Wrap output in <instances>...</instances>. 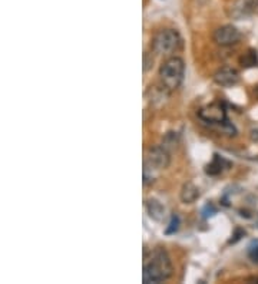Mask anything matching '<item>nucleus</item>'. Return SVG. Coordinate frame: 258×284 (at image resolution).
Wrapping results in <instances>:
<instances>
[{
    "instance_id": "obj_6",
    "label": "nucleus",
    "mask_w": 258,
    "mask_h": 284,
    "mask_svg": "<svg viewBox=\"0 0 258 284\" xmlns=\"http://www.w3.org/2000/svg\"><path fill=\"white\" fill-rule=\"evenodd\" d=\"M212 37H214V42H215L217 45L233 46L240 42L241 33H240V30H238L237 27H234L233 24H225V26L218 27V29L214 32Z\"/></svg>"
},
{
    "instance_id": "obj_1",
    "label": "nucleus",
    "mask_w": 258,
    "mask_h": 284,
    "mask_svg": "<svg viewBox=\"0 0 258 284\" xmlns=\"http://www.w3.org/2000/svg\"><path fill=\"white\" fill-rule=\"evenodd\" d=\"M172 274V263L168 253L162 247L153 249L149 254L145 253L143 257V283H162Z\"/></svg>"
},
{
    "instance_id": "obj_2",
    "label": "nucleus",
    "mask_w": 258,
    "mask_h": 284,
    "mask_svg": "<svg viewBox=\"0 0 258 284\" xmlns=\"http://www.w3.org/2000/svg\"><path fill=\"white\" fill-rule=\"evenodd\" d=\"M169 162L171 157L165 145H153L148 148L143 161V184L145 185L152 184L158 172L168 168Z\"/></svg>"
},
{
    "instance_id": "obj_3",
    "label": "nucleus",
    "mask_w": 258,
    "mask_h": 284,
    "mask_svg": "<svg viewBox=\"0 0 258 284\" xmlns=\"http://www.w3.org/2000/svg\"><path fill=\"white\" fill-rule=\"evenodd\" d=\"M159 76L168 89H176L181 86L185 76V62L178 56L168 57L159 68Z\"/></svg>"
},
{
    "instance_id": "obj_17",
    "label": "nucleus",
    "mask_w": 258,
    "mask_h": 284,
    "mask_svg": "<svg viewBox=\"0 0 258 284\" xmlns=\"http://www.w3.org/2000/svg\"><path fill=\"white\" fill-rule=\"evenodd\" d=\"M248 282H256V283H258V277H250Z\"/></svg>"
},
{
    "instance_id": "obj_16",
    "label": "nucleus",
    "mask_w": 258,
    "mask_h": 284,
    "mask_svg": "<svg viewBox=\"0 0 258 284\" xmlns=\"http://www.w3.org/2000/svg\"><path fill=\"white\" fill-rule=\"evenodd\" d=\"M143 63H145V66H143V70H148V69L151 68V65L153 63V59H148V53H145V56H143Z\"/></svg>"
},
{
    "instance_id": "obj_12",
    "label": "nucleus",
    "mask_w": 258,
    "mask_h": 284,
    "mask_svg": "<svg viewBox=\"0 0 258 284\" xmlns=\"http://www.w3.org/2000/svg\"><path fill=\"white\" fill-rule=\"evenodd\" d=\"M178 230H179V217L176 216V214H172L171 221H169V226L165 230V234H168V236L175 234Z\"/></svg>"
},
{
    "instance_id": "obj_5",
    "label": "nucleus",
    "mask_w": 258,
    "mask_h": 284,
    "mask_svg": "<svg viewBox=\"0 0 258 284\" xmlns=\"http://www.w3.org/2000/svg\"><path fill=\"white\" fill-rule=\"evenodd\" d=\"M198 116L200 119H202L204 122L207 124H211V125H223L224 122H227V109H225V105L220 101H215V102L210 103V105H205L204 108H201L198 111Z\"/></svg>"
},
{
    "instance_id": "obj_11",
    "label": "nucleus",
    "mask_w": 258,
    "mask_h": 284,
    "mask_svg": "<svg viewBox=\"0 0 258 284\" xmlns=\"http://www.w3.org/2000/svg\"><path fill=\"white\" fill-rule=\"evenodd\" d=\"M240 63L244 68H254L258 66V53L256 49H248L246 53L240 59Z\"/></svg>"
},
{
    "instance_id": "obj_13",
    "label": "nucleus",
    "mask_w": 258,
    "mask_h": 284,
    "mask_svg": "<svg viewBox=\"0 0 258 284\" xmlns=\"http://www.w3.org/2000/svg\"><path fill=\"white\" fill-rule=\"evenodd\" d=\"M248 256H250V259H251L253 262L258 264V241L257 243H253V244L248 247Z\"/></svg>"
},
{
    "instance_id": "obj_15",
    "label": "nucleus",
    "mask_w": 258,
    "mask_h": 284,
    "mask_svg": "<svg viewBox=\"0 0 258 284\" xmlns=\"http://www.w3.org/2000/svg\"><path fill=\"white\" fill-rule=\"evenodd\" d=\"M244 236H246V231H244V230H240V228H237V230H235L234 239H231V241H230V243H237L238 240L241 239V237H244Z\"/></svg>"
},
{
    "instance_id": "obj_9",
    "label": "nucleus",
    "mask_w": 258,
    "mask_h": 284,
    "mask_svg": "<svg viewBox=\"0 0 258 284\" xmlns=\"http://www.w3.org/2000/svg\"><path fill=\"white\" fill-rule=\"evenodd\" d=\"M145 208H146V213L149 214V217H151L152 220L158 221V223L164 221L165 207L161 204L159 201H156V200H153V198H149V200L145 201Z\"/></svg>"
},
{
    "instance_id": "obj_10",
    "label": "nucleus",
    "mask_w": 258,
    "mask_h": 284,
    "mask_svg": "<svg viewBox=\"0 0 258 284\" xmlns=\"http://www.w3.org/2000/svg\"><path fill=\"white\" fill-rule=\"evenodd\" d=\"M230 165H231V164H230L228 161H225L223 157H220V155H214L212 162H210V164L205 167V172H207L208 175L215 177V175H220L224 170H227Z\"/></svg>"
},
{
    "instance_id": "obj_8",
    "label": "nucleus",
    "mask_w": 258,
    "mask_h": 284,
    "mask_svg": "<svg viewBox=\"0 0 258 284\" xmlns=\"http://www.w3.org/2000/svg\"><path fill=\"white\" fill-rule=\"evenodd\" d=\"M200 188H198L195 184H192V182L184 184L182 188H181V194H179L181 201H182L184 204H192V203H195V201L200 198Z\"/></svg>"
},
{
    "instance_id": "obj_4",
    "label": "nucleus",
    "mask_w": 258,
    "mask_h": 284,
    "mask_svg": "<svg viewBox=\"0 0 258 284\" xmlns=\"http://www.w3.org/2000/svg\"><path fill=\"white\" fill-rule=\"evenodd\" d=\"M181 45V36L175 29H164L153 34L151 49L158 55H169Z\"/></svg>"
},
{
    "instance_id": "obj_14",
    "label": "nucleus",
    "mask_w": 258,
    "mask_h": 284,
    "mask_svg": "<svg viewBox=\"0 0 258 284\" xmlns=\"http://www.w3.org/2000/svg\"><path fill=\"white\" fill-rule=\"evenodd\" d=\"M214 214H217V208H215V205L214 204L208 203V204L204 207V210H202V217H204V218H208V217H212Z\"/></svg>"
},
{
    "instance_id": "obj_7",
    "label": "nucleus",
    "mask_w": 258,
    "mask_h": 284,
    "mask_svg": "<svg viewBox=\"0 0 258 284\" xmlns=\"http://www.w3.org/2000/svg\"><path fill=\"white\" fill-rule=\"evenodd\" d=\"M240 80V75L234 68H230V66H224V68L218 69L215 73H214V82L220 86H233L237 82Z\"/></svg>"
}]
</instances>
